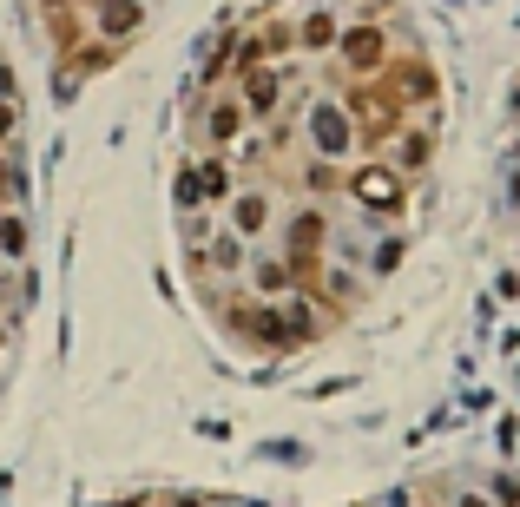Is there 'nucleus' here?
I'll list each match as a JSON object with an SVG mask.
<instances>
[{"instance_id":"nucleus-4","label":"nucleus","mask_w":520,"mask_h":507,"mask_svg":"<svg viewBox=\"0 0 520 507\" xmlns=\"http://www.w3.org/2000/svg\"><path fill=\"white\" fill-rule=\"evenodd\" d=\"M0 251H7V257H27V224H20V218H0Z\"/></svg>"},{"instance_id":"nucleus-7","label":"nucleus","mask_w":520,"mask_h":507,"mask_svg":"<svg viewBox=\"0 0 520 507\" xmlns=\"http://www.w3.org/2000/svg\"><path fill=\"white\" fill-rule=\"evenodd\" d=\"M7 191H14V172H7V165H0V198H7Z\"/></svg>"},{"instance_id":"nucleus-1","label":"nucleus","mask_w":520,"mask_h":507,"mask_svg":"<svg viewBox=\"0 0 520 507\" xmlns=\"http://www.w3.org/2000/svg\"><path fill=\"white\" fill-rule=\"evenodd\" d=\"M343 191H349L363 211H376V218H395V211L409 205V178L395 172V165H363V172L343 178Z\"/></svg>"},{"instance_id":"nucleus-5","label":"nucleus","mask_w":520,"mask_h":507,"mask_svg":"<svg viewBox=\"0 0 520 507\" xmlns=\"http://www.w3.org/2000/svg\"><path fill=\"white\" fill-rule=\"evenodd\" d=\"M14 126H20V112H14V99H0V139H14Z\"/></svg>"},{"instance_id":"nucleus-6","label":"nucleus","mask_w":520,"mask_h":507,"mask_svg":"<svg viewBox=\"0 0 520 507\" xmlns=\"http://www.w3.org/2000/svg\"><path fill=\"white\" fill-rule=\"evenodd\" d=\"M0 99H14V66L0 60Z\"/></svg>"},{"instance_id":"nucleus-2","label":"nucleus","mask_w":520,"mask_h":507,"mask_svg":"<svg viewBox=\"0 0 520 507\" xmlns=\"http://www.w3.org/2000/svg\"><path fill=\"white\" fill-rule=\"evenodd\" d=\"M224 218H231V238L237 244H251V238H264V231H270V198H264V191H231Z\"/></svg>"},{"instance_id":"nucleus-3","label":"nucleus","mask_w":520,"mask_h":507,"mask_svg":"<svg viewBox=\"0 0 520 507\" xmlns=\"http://www.w3.org/2000/svg\"><path fill=\"white\" fill-rule=\"evenodd\" d=\"M330 40H336V14H330V7H310V14L297 20V47L303 53H323Z\"/></svg>"},{"instance_id":"nucleus-8","label":"nucleus","mask_w":520,"mask_h":507,"mask_svg":"<svg viewBox=\"0 0 520 507\" xmlns=\"http://www.w3.org/2000/svg\"><path fill=\"white\" fill-rule=\"evenodd\" d=\"M0 349H7V330H0Z\"/></svg>"}]
</instances>
